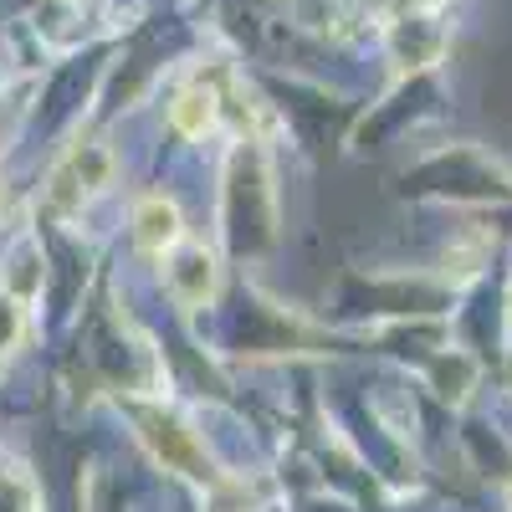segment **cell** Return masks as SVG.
I'll return each mask as SVG.
<instances>
[{
    "label": "cell",
    "instance_id": "cell-7",
    "mask_svg": "<svg viewBox=\"0 0 512 512\" xmlns=\"http://www.w3.org/2000/svg\"><path fill=\"white\" fill-rule=\"evenodd\" d=\"M507 303H512V292H507Z\"/></svg>",
    "mask_w": 512,
    "mask_h": 512
},
{
    "label": "cell",
    "instance_id": "cell-3",
    "mask_svg": "<svg viewBox=\"0 0 512 512\" xmlns=\"http://www.w3.org/2000/svg\"><path fill=\"white\" fill-rule=\"evenodd\" d=\"M139 425H144V441H149V451L169 466V472H180V477H190V482H210L205 451L195 446V436L185 431V425H180L175 415H159V410H149V415H139Z\"/></svg>",
    "mask_w": 512,
    "mask_h": 512
},
{
    "label": "cell",
    "instance_id": "cell-2",
    "mask_svg": "<svg viewBox=\"0 0 512 512\" xmlns=\"http://www.w3.org/2000/svg\"><path fill=\"white\" fill-rule=\"evenodd\" d=\"M164 287L180 308H210L221 297V262L200 241H180L164 251Z\"/></svg>",
    "mask_w": 512,
    "mask_h": 512
},
{
    "label": "cell",
    "instance_id": "cell-5",
    "mask_svg": "<svg viewBox=\"0 0 512 512\" xmlns=\"http://www.w3.org/2000/svg\"><path fill=\"white\" fill-rule=\"evenodd\" d=\"M216 93L205 88V82H195V88H185L175 103H169V123H175V134L185 139H205L210 128H216Z\"/></svg>",
    "mask_w": 512,
    "mask_h": 512
},
{
    "label": "cell",
    "instance_id": "cell-1",
    "mask_svg": "<svg viewBox=\"0 0 512 512\" xmlns=\"http://www.w3.org/2000/svg\"><path fill=\"white\" fill-rule=\"evenodd\" d=\"M108 180H113V154H108V144H98V139L72 144V149L57 159L52 180H47V210L67 216V210L88 205Z\"/></svg>",
    "mask_w": 512,
    "mask_h": 512
},
{
    "label": "cell",
    "instance_id": "cell-6",
    "mask_svg": "<svg viewBox=\"0 0 512 512\" xmlns=\"http://www.w3.org/2000/svg\"><path fill=\"white\" fill-rule=\"evenodd\" d=\"M21 333H26V313L16 297H0V354H11L21 344Z\"/></svg>",
    "mask_w": 512,
    "mask_h": 512
},
{
    "label": "cell",
    "instance_id": "cell-4",
    "mask_svg": "<svg viewBox=\"0 0 512 512\" xmlns=\"http://www.w3.org/2000/svg\"><path fill=\"white\" fill-rule=\"evenodd\" d=\"M134 241H139V251H149V256H164L169 246H180L185 241V216H180V205L169 200V195H144L139 205H134Z\"/></svg>",
    "mask_w": 512,
    "mask_h": 512
}]
</instances>
